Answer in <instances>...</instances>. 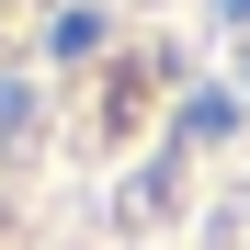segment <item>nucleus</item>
<instances>
[{"instance_id": "1", "label": "nucleus", "mask_w": 250, "mask_h": 250, "mask_svg": "<svg viewBox=\"0 0 250 250\" xmlns=\"http://www.w3.org/2000/svg\"><path fill=\"white\" fill-rule=\"evenodd\" d=\"M216 12H250V0H216Z\"/></svg>"}]
</instances>
